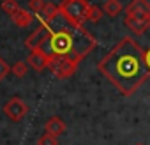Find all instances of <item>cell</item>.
Wrapping results in <instances>:
<instances>
[{
	"instance_id": "cell-1",
	"label": "cell",
	"mask_w": 150,
	"mask_h": 145,
	"mask_svg": "<svg viewBox=\"0 0 150 145\" xmlns=\"http://www.w3.org/2000/svg\"><path fill=\"white\" fill-rule=\"evenodd\" d=\"M97 67L124 96H132L150 76L145 64V50L132 37L120 39L99 60Z\"/></svg>"
},
{
	"instance_id": "cell-2",
	"label": "cell",
	"mask_w": 150,
	"mask_h": 145,
	"mask_svg": "<svg viewBox=\"0 0 150 145\" xmlns=\"http://www.w3.org/2000/svg\"><path fill=\"white\" fill-rule=\"evenodd\" d=\"M42 27L44 39L39 50L50 58H69L80 64V60H83L97 44L94 36L83 25L71 23L62 13Z\"/></svg>"
},
{
	"instance_id": "cell-3",
	"label": "cell",
	"mask_w": 150,
	"mask_h": 145,
	"mask_svg": "<svg viewBox=\"0 0 150 145\" xmlns=\"http://www.w3.org/2000/svg\"><path fill=\"white\" fill-rule=\"evenodd\" d=\"M124 25L134 34L143 36L150 28V2L148 0H132L124 9Z\"/></svg>"
},
{
	"instance_id": "cell-4",
	"label": "cell",
	"mask_w": 150,
	"mask_h": 145,
	"mask_svg": "<svg viewBox=\"0 0 150 145\" xmlns=\"http://www.w3.org/2000/svg\"><path fill=\"white\" fill-rule=\"evenodd\" d=\"M60 13L74 25H83L87 21L88 14V0H62V4L58 6Z\"/></svg>"
},
{
	"instance_id": "cell-5",
	"label": "cell",
	"mask_w": 150,
	"mask_h": 145,
	"mask_svg": "<svg viewBox=\"0 0 150 145\" xmlns=\"http://www.w3.org/2000/svg\"><path fill=\"white\" fill-rule=\"evenodd\" d=\"M76 67H78V64L69 60V58H51V62H50L51 72L57 78H62V80L72 76L74 71H76Z\"/></svg>"
},
{
	"instance_id": "cell-6",
	"label": "cell",
	"mask_w": 150,
	"mask_h": 145,
	"mask_svg": "<svg viewBox=\"0 0 150 145\" xmlns=\"http://www.w3.org/2000/svg\"><path fill=\"white\" fill-rule=\"evenodd\" d=\"M4 113H6L11 120L20 122V120L28 113V106H27V103L21 101L20 97H13V99H9V101L6 103V106H4Z\"/></svg>"
},
{
	"instance_id": "cell-7",
	"label": "cell",
	"mask_w": 150,
	"mask_h": 145,
	"mask_svg": "<svg viewBox=\"0 0 150 145\" xmlns=\"http://www.w3.org/2000/svg\"><path fill=\"white\" fill-rule=\"evenodd\" d=\"M50 62H51V58L46 57L41 50L30 51V55H28V58H27L28 67H32L34 71H44L46 67H50Z\"/></svg>"
},
{
	"instance_id": "cell-8",
	"label": "cell",
	"mask_w": 150,
	"mask_h": 145,
	"mask_svg": "<svg viewBox=\"0 0 150 145\" xmlns=\"http://www.w3.org/2000/svg\"><path fill=\"white\" fill-rule=\"evenodd\" d=\"M64 131H65V122L60 117H50L44 122V133H48V134H53L58 138Z\"/></svg>"
},
{
	"instance_id": "cell-9",
	"label": "cell",
	"mask_w": 150,
	"mask_h": 145,
	"mask_svg": "<svg viewBox=\"0 0 150 145\" xmlns=\"http://www.w3.org/2000/svg\"><path fill=\"white\" fill-rule=\"evenodd\" d=\"M58 13H60V7H58L57 4H53V2H46V6H44L42 13H41V14H37V16H35V20L39 21V25H44V23L51 21Z\"/></svg>"
},
{
	"instance_id": "cell-10",
	"label": "cell",
	"mask_w": 150,
	"mask_h": 145,
	"mask_svg": "<svg viewBox=\"0 0 150 145\" xmlns=\"http://www.w3.org/2000/svg\"><path fill=\"white\" fill-rule=\"evenodd\" d=\"M11 20L14 21V25H18V27H28V25H32L34 23V20H35V14H32L30 11H25V9H18L13 16H11Z\"/></svg>"
},
{
	"instance_id": "cell-11",
	"label": "cell",
	"mask_w": 150,
	"mask_h": 145,
	"mask_svg": "<svg viewBox=\"0 0 150 145\" xmlns=\"http://www.w3.org/2000/svg\"><path fill=\"white\" fill-rule=\"evenodd\" d=\"M42 39H44V27H42V25H39V27H37V30H34V32L27 37L25 44H27V48H28L30 51H34V50H39V46H41Z\"/></svg>"
},
{
	"instance_id": "cell-12",
	"label": "cell",
	"mask_w": 150,
	"mask_h": 145,
	"mask_svg": "<svg viewBox=\"0 0 150 145\" xmlns=\"http://www.w3.org/2000/svg\"><path fill=\"white\" fill-rule=\"evenodd\" d=\"M122 11H124V7H122V4H120V0H104V4H103V13L108 14L110 18H117Z\"/></svg>"
},
{
	"instance_id": "cell-13",
	"label": "cell",
	"mask_w": 150,
	"mask_h": 145,
	"mask_svg": "<svg viewBox=\"0 0 150 145\" xmlns=\"http://www.w3.org/2000/svg\"><path fill=\"white\" fill-rule=\"evenodd\" d=\"M11 71H13V75H14V76L23 78L27 72H28V64L23 62V60H18V62H14V64L11 65Z\"/></svg>"
},
{
	"instance_id": "cell-14",
	"label": "cell",
	"mask_w": 150,
	"mask_h": 145,
	"mask_svg": "<svg viewBox=\"0 0 150 145\" xmlns=\"http://www.w3.org/2000/svg\"><path fill=\"white\" fill-rule=\"evenodd\" d=\"M103 7H97V6H92L88 7V14H87V21H92V23H97L101 18H103Z\"/></svg>"
},
{
	"instance_id": "cell-15",
	"label": "cell",
	"mask_w": 150,
	"mask_h": 145,
	"mask_svg": "<svg viewBox=\"0 0 150 145\" xmlns=\"http://www.w3.org/2000/svg\"><path fill=\"white\" fill-rule=\"evenodd\" d=\"M0 7H2V11H4L6 14H9V16H13V14L20 9V6H18L16 0H2Z\"/></svg>"
},
{
	"instance_id": "cell-16",
	"label": "cell",
	"mask_w": 150,
	"mask_h": 145,
	"mask_svg": "<svg viewBox=\"0 0 150 145\" xmlns=\"http://www.w3.org/2000/svg\"><path fill=\"white\" fill-rule=\"evenodd\" d=\"M44 6H46L44 0H28V9H30V13H32V14H35V16L42 13Z\"/></svg>"
},
{
	"instance_id": "cell-17",
	"label": "cell",
	"mask_w": 150,
	"mask_h": 145,
	"mask_svg": "<svg viewBox=\"0 0 150 145\" xmlns=\"http://www.w3.org/2000/svg\"><path fill=\"white\" fill-rule=\"evenodd\" d=\"M37 145H58V138L53 136V134L44 133V134L37 140Z\"/></svg>"
},
{
	"instance_id": "cell-18",
	"label": "cell",
	"mask_w": 150,
	"mask_h": 145,
	"mask_svg": "<svg viewBox=\"0 0 150 145\" xmlns=\"http://www.w3.org/2000/svg\"><path fill=\"white\" fill-rule=\"evenodd\" d=\"M9 71H11V67L6 64V60H4L2 57H0V82H2V80L9 75Z\"/></svg>"
},
{
	"instance_id": "cell-19",
	"label": "cell",
	"mask_w": 150,
	"mask_h": 145,
	"mask_svg": "<svg viewBox=\"0 0 150 145\" xmlns=\"http://www.w3.org/2000/svg\"><path fill=\"white\" fill-rule=\"evenodd\" d=\"M145 64H146V69H148V72H150V48L145 51Z\"/></svg>"
},
{
	"instance_id": "cell-20",
	"label": "cell",
	"mask_w": 150,
	"mask_h": 145,
	"mask_svg": "<svg viewBox=\"0 0 150 145\" xmlns=\"http://www.w3.org/2000/svg\"><path fill=\"white\" fill-rule=\"evenodd\" d=\"M148 97H150V92H148Z\"/></svg>"
},
{
	"instance_id": "cell-21",
	"label": "cell",
	"mask_w": 150,
	"mask_h": 145,
	"mask_svg": "<svg viewBox=\"0 0 150 145\" xmlns=\"http://www.w3.org/2000/svg\"><path fill=\"white\" fill-rule=\"evenodd\" d=\"M138 145H141V143H138Z\"/></svg>"
},
{
	"instance_id": "cell-22",
	"label": "cell",
	"mask_w": 150,
	"mask_h": 145,
	"mask_svg": "<svg viewBox=\"0 0 150 145\" xmlns=\"http://www.w3.org/2000/svg\"><path fill=\"white\" fill-rule=\"evenodd\" d=\"M50 2H51V0H50Z\"/></svg>"
}]
</instances>
